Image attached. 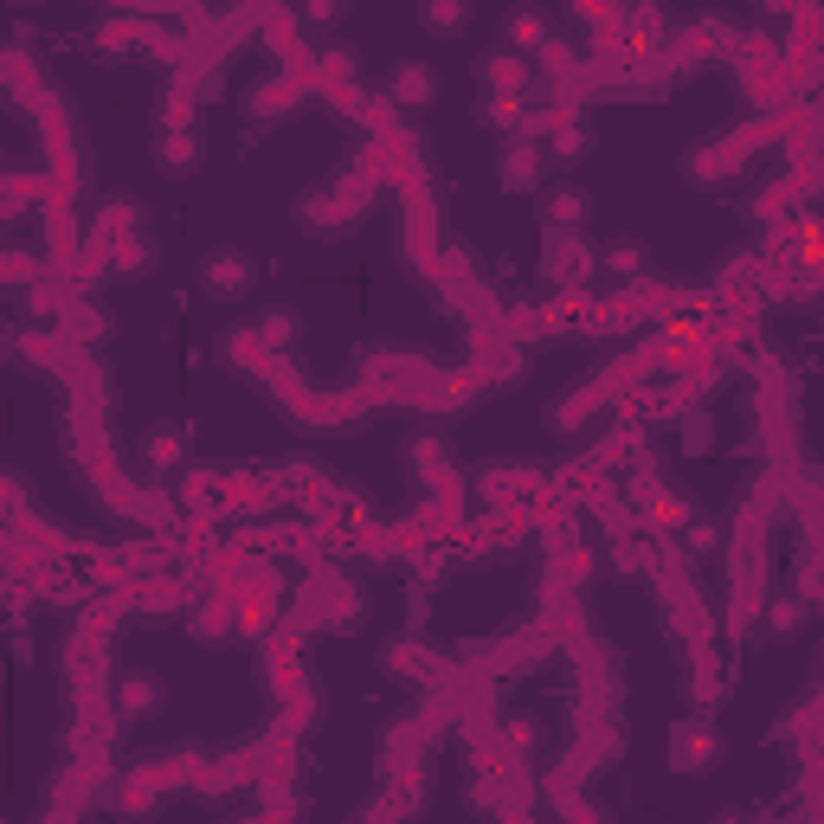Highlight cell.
I'll return each mask as SVG.
<instances>
[{
	"instance_id": "2",
	"label": "cell",
	"mask_w": 824,
	"mask_h": 824,
	"mask_svg": "<svg viewBox=\"0 0 824 824\" xmlns=\"http://www.w3.org/2000/svg\"><path fill=\"white\" fill-rule=\"evenodd\" d=\"M464 20H470V0H432V7H425V26H432V33H458Z\"/></svg>"
},
{
	"instance_id": "1",
	"label": "cell",
	"mask_w": 824,
	"mask_h": 824,
	"mask_svg": "<svg viewBox=\"0 0 824 824\" xmlns=\"http://www.w3.org/2000/svg\"><path fill=\"white\" fill-rule=\"evenodd\" d=\"M200 284H213L219 297H239V290H245V258L239 252H213L200 264Z\"/></svg>"
},
{
	"instance_id": "3",
	"label": "cell",
	"mask_w": 824,
	"mask_h": 824,
	"mask_svg": "<svg viewBox=\"0 0 824 824\" xmlns=\"http://www.w3.org/2000/svg\"><path fill=\"white\" fill-rule=\"evenodd\" d=\"M393 91H400V97H432V71H412V65H400V71H393Z\"/></svg>"
}]
</instances>
